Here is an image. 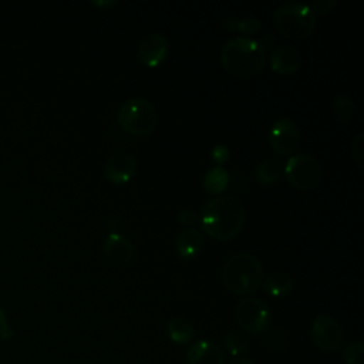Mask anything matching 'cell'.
Wrapping results in <instances>:
<instances>
[{"label": "cell", "instance_id": "6da1fadb", "mask_svg": "<svg viewBox=\"0 0 364 364\" xmlns=\"http://www.w3.org/2000/svg\"><path fill=\"white\" fill-rule=\"evenodd\" d=\"M246 212L239 199L219 195L205 203L200 213L203 230L216 240H229L243 228Z\"/></svg>", "mask_w": 364, "mask_h": 364}, {"label": "cell", "instance_id": "7a4b0ae2", "mask_svg": "<svg viewBox=\"0 0 364 364\" xmlns=\"http://www.w3.org/2000/svg\"><path fill=\"white\" fill-rule=\"evenodd\" d=\"M220 60L229 74L250 78L264 67L266 50L260 41L250 37H236L223 46Z\"/></svg>", "mask_w": 364, "mask_h": 364}, {"label": "cell", "instance_id": "3957f363", "mask_svg": "<svg viewBox=\"0 0 364 364\" xmlns=\"http://www.w3.org/2000/svg\"><path fill=\"white\" fill-rule=\"evenodd\" d=\"M222 282L226 289L235 294H252L262 286L263 266L252 253H236L225 262L222 269Z\"/></svg>", "mask_w": 364, "mask_h": 364}, {"label": "cell", "instance_id": "277c9868", "mask_svg": "<svg viewBox=\"0 0 364 364\" xmlns=\"http://www.w3.org/2000/svg\"><path fill=\"white\" fill-rule=\"evenodd\" d=\"M119 127L135 136H148L158 124L155 107L144 98H129L118 109Z\"/></svg>", "mask_w": 364, "mask_h": 364}, {"label": "cell", "instance_id": "5b68a950", "mask_svg": "<svg viewBox=\"0 0 364 364\" xmlns=\"http://www.w3.org/2000/svg\"><path fill=\"white\" fill-rule=\"evenodd\" d=\"M277 30L287 38L299 40L311 34L316 27V13L307 4L287 3L274 11Z\"/></svg>", "mask_w": 364, "mask_h": 364}, {"label": "cell", "instance_id": "8992f818", "mask_svg": "<svg viewBox=\"0 0 364 364\" xmlns=\"http://www.w3.org/2000/svg\"><path fill=\"white\" fill-rule=\"evenodd\" d=\"M236 321L247 333L259 336L266 333L272 324L267 304L257 297H245L236 306Z\"/></svg>", "mask_w": 364, "mask_h": 364}, {"label": "cell", "instance_id": "52a82bcc", "mask_svg": "<svg viewBox=\"0 0 364 364\" xmlns=\"http://www.w3.org/2000/svg\"><path fill=\"white\" fill-rule=\"evenodd\" d=\"M286 179L299 189L316 188L323 176V171L317 159L307 154H296L290 156L284 165Z\"/></svg>", "mask_w": 364, "mask_h": 364}, {"label": "cell", "instance_id": "ba28073f", "mask_svg": "<svg viewBox=\"0 0 364 364\" xmlns=\"http://www.w3.org/2000/svg\"><path fill=\"white\" fill-rule=\"evenodd\" d=\"M310 334L314 344L326 353H334L341 347L343 331L340 324L330 316H317L310 327Z\"/></svg>", "mask_w": 364, "mask_h": 364}, {"label": "cell", "instance_id": "9c48e42d", "mask_svg": "<svg viewBox=\"0 0 364 364\" xmlns=\"http://www.w3.org/2000/svg\"><path fill=\"white\" fill-rule=\"evenodd\" d=\"M299 128L296 122L287 117L276 119L269 132V141L277 155H289L299 145Z\"/></svg>", "mask_w": 364, "mask_h": 364}, {"label": "cell", "instance_id": "30bf717a", "mask_svg": "<svg viewBox=\"0 0 364 364\" xmlns=\"http://www.w3.org/2000/svg\"><path fill=\"white\" fill-rule=\"evenodd\" d=\"M136 172V159L127 152L112 155L105 164V176L114 185H122L132 179Z\"/></svg>", "mask_w": 364, "mask_h": 364}, {"label": "cell", "instance_id": "8fae6325", "mask_svg": "<svg viewBox=\"0 0 364 364\" xmlns=\"http://www.w3.org/2000/svg\"><path fill=\"white\" fill-rule=\"evenodd\" d=\"M169 53V43L162 34H149L138 46V55L146 67L159 65Z\"/></svg>", "mask_w": 364, "mask_h": 364}, {"label": "cell", "instance_id": "7c38bea8", "mask_svg": "<svg viewBox=\"0 0 364 364\" xmlns=\"http://www.w3.org/2000/svg\"><path fill=\"white\" fill-rule=\"evenodd\" d=\"M188 364H223L225 354L222 348L210 340L193 341L186 351Z\"/></svg>", "mask_w": 364, "mask_h": 364}, {"label": "cell", "instance_id": "4fadbf2b", "mask_svg": "<svg viewBox=\"0 0 364 364\" xmlns=\"http://www.w3.org/2000/svg\"><path fill=\"white\" fill-rule=\"evenodd\" d=\"M102 250L107 259L115 264H125L131 262L135 252L134 245L129 242V239L117 232H112L105 237Z\"/></svg>", "mask_w": 364, "mask_h": 364}, {"label": "cell", "instance_id": "5bb4252c", "mask_svg": "<svg viewBox=\"0 0 364 364\" xmlns=\"http://www.w3.org/2000/svg\"><path fill=\"white\" fill-rule=\"evenodd\" d=\"M269 64L273 71L280 74L296 73L301 65V57L299 51L289 46L274 48L269 55Z\"/></svg>", "mask_w": 364, "mask_h": 364}, {"label": "cell", "instance_id": "9a60e30c", "mask_svg": "<svg viewBox=\"0 0 364 364\" xmlns=\"http://www.w3.org/2000/svg\"><path fill=\"white\" fill-rule=\"evenodd\" d=\"M203 247V236L195 228L182 230L175 240V250L182 259H192L200 253Z\"/></svg>", "mask_w": 364, "mask_h": 364}, {"label": "cell", "instance_id": "2e32d148", "mask_svg": "<svg viewBox=\"0 0 364 364\" xmlns=\"http://www.w3.org/2000/svg\"><path fill=\"white\" fill-rule=\"evenodd\" d=\"M166 334L173 344L183 346L192 341L195 336V328L188 318L173 317L166 324Z\"/></svg>", "mask_w": 364, "mask_h": 364}, {"label": "cell", "instance_id": "e0dca14e", "mask_svg": "<svg viewBox=\"0 0 364 364\" xmlns=\"http://www.w3.org/2000/svg\"><path fill=\"white\" fill-rule=\"evenodd\" d=\"M262 284L267 294L273 297H282L290 293V290L293 289V279L287 273L276 272L272 273L267 279H264Z\"/></svg>", "mask_w": 364, "mask_h": 364}, {"label": "cell", "instance_id": "ac0fdd59", "mask_svg": "<svg viewBox=\"0 0 364 364\" xmlns=\"http://www.w3.org/2000/svg\"><path fill=\"white\" fill-rule=\"evenodd\" d=\"M229 183V173L222 166L209 169L203 176V189L210 195L222 193Z\"/></svg>", "mask_w": 364, "mask_h": 364}, {"label": "cell", "instance_id": "d6986e66", "mask_svg": "<svg viewBox=\"0 0 364 364\" xmlns=\"http://www.w3.org/2000/svg\"><path fill=\"white\" fill-rule=\"evenodd\" d=\"M283 172V166L277 159H266L257 165L255 171L256 181L263 185H273L276 183Z\"/></svg>", "mask_w": 364, "mask_h": 364}, {"label": "cell", "instance_id": "ffe728a7", "mask_svg": "<svg viewBox=\"0 0 364 364\" xmlns=\"http://www.w3.org/2000/svg\"><path fill=\"white\" fill-rule=\"evenodd\" d=\"M223 344H225V348L228 350V353L230 355H240V354L246 353L247 348H249L247 338L242 333L235 331V330L225 334Z\"/></svg>", "mask_w": 364, "mask_h": 364}, {"label": "cell", "instance_id": "44dd1931", "mask_svg": "<svg viewBox=\"0 0 364 364\" xmlns=\"http://www.w3.org/2000/svg\"><path fill=\"white\" fill-rule=\"evenodd\" d=\"M346 364H364V344L361 341L350 343L341 353Z\"/></svg>", "mask_w": 364, "mask_h": 364}, {"label": "cell", "instance_id": "7402d4cb", "mask_svg": "<svg viewBox=\"0 0 364 364\" xmlns=\"http://www.w3.org/2000/svg\"><path fill=\"white\" fill-rule=\"evenodd\" d=\"M333 111L341 122H348L353 112V101L347 97H337L333 101Z\"/></svg>", "mask_w": 364, "mask_h": 364}, {"label": "cell", "instance_id": "603a6c76", "mask_svg": "<svg viewBox=\"0 0 364 364\" xmlns=\"http://www.w3.org/2000/svg\"><path fill=\"white\" fill-rule=\"evenodd\" d=\"M263 334H264L263 341L270 350H282L287 346V336H286V333H283L279 328L267 330Z\"/></svg>", "mask_w": 364, "mask_h": 364}, {"label": "cell", "instance_id": "cb8c5ba5", "mask_svg": "<svg viewBox=\"0 0 364 364\" xmlns=\"http://www.w3.org/2000/svg\"><path fill=\"white\" fill-rule=\"evenodd\" d=\"M229 27L235 28V30H239L245 34H256L259 33L260 30V21L255 17H246V18H242V20H228L226 21Z\"/></svg>", "mask_w": 364, "mask_h": 364}, {"label": "cell", "instance_id": "d4e9b609", "mask_svg": "<svg viewBox=\"0 0 364 364\" xmlns=\"http://www.w3.org/2000/svg\"><path fill=\"white\" fill-rule=\"evenodd\" d=\"M353 158L360 168H363L364 159V134L360 132L353 141Z\"/></svg>", "mask_w": 364, "mask_h": 364}, {"label": "cell", "instance_id": "484cf974", "mask_svg": "<svg viewBox=\"0 0 364 364\" xmlns=\"http://www.w3.org/2000/svg\"><path fill=\"white\" fill-rule=\"evenodd\" d=\"M13 337H14V330L7 320V314L4 309L0 306V340L7 341V340H11Z\"/></svg>", "mask_w": 364, "mask_h": 364}, {"label": "cell", "instance_id": "4316f807", "mask_svg": "<svg viewBox=\"0 0 364 364\" xmlns=\"http://www.w3.org/2000/svg\"><path fill=\"white\" fill-rule=\"evenodd\" d=\"M178 220L188 229V228H193L200 222V215L196 213L195 210H183L178 215Z\"/></svg>", "mask_w": 364, "mask_h": 364}, {"label": "cell", "instance_id": "83f0119b", "mask_svg": "<svg viewBox=\"0 0 364 364\" xmlns=\"http://www.w3.org/2000/svg\"><path fill=\"white\" fill-rule=\"evenodd\" d=\"M229 149L225 145H215L212 148V158L216 162V166H222L229 159Z\"/></svg>", "mask_w": 364, "mask_h": 364}, {"label": "cell", "instance_id": "f1b7e54d", "mask_svg": "<svg viewBox=\"0 0 364 364\" xmlns=\"http://www.w3.org/2000/svg\"><path fill=\"white\" fill-rule=\"evenodd\" d=\"M336 6V0H320V1H316L314 4L310 6V9L316 13H328L334 9Z\"/></svg>", "mask_w": 364, "mask_h": 364}, {"label": "cell", "instance_id": "f546056e", "mask_svg": "<svg viewBox=\"0 0 364 364\" xmlns=\"http://www.w3.org/2000/svg\"><path fill=\"white\" fill-rule=\"evenodd\" d=\"M229 364H255V363L249 358H235Z\"/></svg>", "mask_w": 364, "mask_h": 364}, {"label": "cell", "instance_id": "4dcf8cb0", "mask_svg": "<svg viewBox=\"0 0 364 364\" xmlns=\"http://www.w3.org/2000/svg\"><path fill=\"white\" fill-rule=\"evenodd\" d=\"M107 226H108L109 229H115V228L118 226V220H117L114 216H109V218L107 219Z\"/></svg>", "mask_w": 364, "mask_h": 364}, {"label": "cell", "instance_id": "1f68e13d", "mask_svg": "<svg viewBox=\"0 0 364 364\" xmlns=\"http://www.w3.org/2000/svg\"><path fill=\"white\" fill-rule=\"evenodd\" d=\"M94 4H97V6H114L115 1H94Z\"/></svg>", "mask_w": 364, "mask_h": 364}]
</instances>
